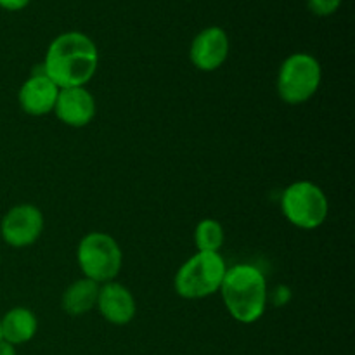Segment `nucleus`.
Instances as JSON below:
<instances>
[{"label": "nucleus", "instance_id": "f257e3e1", "mask_svg": "<svg viewBox=\"0 0 355 355\" xmlns=\"http://www.w3.org/2000/svg\"><path fill=\"white\" fill-rule=\"evenodd\" d=\"M42 66L59 89L87 87L99 66V51L89 35L66 31L51 42Z\"/></svg>", "mask_w": 355, "mask_h": 355}, {"label": "nucleus", "instance_id": "f03ea898", "mask_svg": "<svg viewBox=\"0 0 355 355\" xmlns=\"http://www.w3.org/2000/svg\"><path fill=\"white\" fill-rule=\"evenodd\" d=\"M218 291L231 318L241 324H253L266 314L267 279L257 266L236 263L227 267Z\"/></svg>", "mask_w": 355, "mask_h": 355}, {"label": "nucleus", "instance_id": "7ed1b4c3", "mask_svg": "<svg viewBox=\"0 0 355 355\" xmlns=\"http://www.w3.org/2000/svg\"><path fill=\"white\" fill-rule=\"evenodd\" d=\"M227 263L220 253L196 252L179 267L175 291L186 300H201L217 293L222 286Z\"/></svg>", "mask_w": 355, "mask_h": 355}, {"label": "nucleus", "instance_id": "20e7f679", "mask_svg": "<svg viewBox=\"0 0 355 355\" xmlns=\"http://www.w3.org/2000/svg\"><path fill=\"white\" fill-rule=\"evenodd\" d=\"M281 211L295 227L314 231L328 218V196L318 184L311 180H298L290 184L281 194Z\"/></svg>", "mask_w": 355, "mask_h": 355}, {"label": "nucleus", "instance_id": "39448f33", "mask_svg": "<svg viewBox=\"0 0 355 355\" xmlns=\"http://www.w3.org/2000/svg\"><path fill=\"white\" fill-rule=\"evenodd\" d=\"M76 260L83 277L97 284L116 279L123 266V253L116 239L106 232H89L76 248Z\"/></svg>", "mask_w": 355, "mask_h": 355}, {"label": "nucleus", "instance_id": "423d86ee", "mask_svg": "<svg viewBox=\"0 0 355 355\" xmlns=\"http://www.w3.org/2000/svg\"><path fill=\"white\" fill-rule=\"evenodd\" d=\"M322 82V68L307 52L288 55L277 73V94L288 104H304L315 96Z\"/></svg>", "mask_w": 355, "mask_h": 355}, {"label": "nucleus", "instance_id": "0eeeda50", "mask_svg": "<svg viewBox=\"0 0 355 355\" xmlns=\"http://www.w3.org/2000/svg\"><path fill=\"white\" fill-rule=\"evenodd\" d=\"M44 231V215L35 205L21 203L10 208L0 222V236L12 248L31 246Z\"/></svg>", "mask_w": 355, "mask_h": 355}, {"label": "nucleus", "instance_id": "6e6552de", "mask_svg": "<svg viewBox=\"0 0 355 355\" xmlns=\"http://www.w3.org/2000/svg\"><path fill=\"white\" fill-rule=\"evenodd\" d=\"M231 42L229 35L220 26H208L194 37L189 49V59L200 71H215L229 58Z\"/></svg>", "mask_w": 355, "mask_h": 355}, {"label": "nucleus", "instance_id": "1a4fd4ad", "mask_svg": "<svg viewBox=\"0 0 355 355\" xmlns=\"http://www.w3.org/2000/svg\"><path fill=\"white\" fill-rule=\"evenodd\" d=\"M59 87L45 75L44 66H35L30 78L21 85L17 101L21 110L31 116H45L54 113L55 101L59 96Z\"/></svg>", "mask_w": 355, "mask_h": 355}, {"label": "nucleus", "instance_id": "9d476101", "mask_svg": "<svg viewBox=\"0 0 355 355\" xmlns=\"http://www.w3.org/2000/svg\"><path fill=\"white\" fill-rule=\"evenodd\" d=\"M54 113L68 127H87L96 116V99L87 87H66L59 90Z\"/></svg>", "mask_w": 355, "mask_h": 355}, {"label": "nucleus", "instance_id": "9b49d317", "mask_svg": "<svg viewBox=\"0 0 355 355\" xmlns=\"http://www.w3.org/2000/svg\"><path fill=\"white\" fill-rule=\"evenodd\" d=\"M96 309L107 322L114 326H125L132 322L137 312L132 291L116 281L101 284Z\"/></svg>", "mask_w": 355, "mask_h": 355}, {"label": "nucleus", "instance_id": "f8f14e48", "mask_svg": "<svg viewBox=\"0 0 355 355\" xmlns=\"http://www.w3.org/2000/svg\"><path fill=\"white\" fill-rule=\"evenodd\" d=\"M38 321L37 315L26 307H14L0 318V331L2 340L9 342L10 345H24L31 342L37 335Z\"/></svg>", "mask_w": 355, "mask_h": 355}, {"label": "nucleus", "instance_id": "ddd939ff", "mask_svg": "<svg viewBox=\"0 0 355 355\" xmlns=\"http://www.w3.org/2000/svg\"><path fill=\"white\" fill-rule=\"evenodd\" d=\"M99 288L101 284H97L96 281L92 279H87V277L76 279L75 283L69 284L64 290V293H62V311L68 315H73V318L89 314V312L94 311L97 305Z\"/></svg>", "mask_w": 355, "mask_h": 355}, {"label": "nucleus", "instance_id": "4468645a", "mask_svg": "<svg viewBox=\"0 0 355 355\" xmlns=\"http://www.w3.org/2000/svg\"><path fill=\"white\" fill-rule=\"evenodd\" d=\"M225 232L220 222L215 218H203L194 229V245L198 252L218 253L224 246Z\"/></svg>", "mask_w": 355, "mask_h": 355}, {"label": "nucleus", "instance_id": "2eb2a0df", "mask_svg": "<svg viewBox=\"0 0 355 355\" xmlns=\"http://www.w3.org/2000/svg\"><path fill=\"white\" fill-rule=\"evenodd\" d=\"M307 6L315 16H331L342 6V0H307Z\"/></svg>", "mask_w": 355, "mask_h": 355}, {"label": "nucleus", "instance_id": "dca6fc26", "mask_svg": "<svg viewBox=\"0 0 355 355\" xmlns=\"http://www.w3.org/2000/svg\"><path fill=\"white\" fill-rule=\"evenodd\" d=\"M30 3V0H0V9L10 10V12H16V10L24 9V7Z\"/></svg>", "mask_w": 355, "mask_h": 355}, {"label": "nucleus", "instance_id": "f3484780", "mask_svg": "<svg viewBox=\"0 0 355 355\" xmlns=\"http://www.w3.org/2000/svg\"><path fill=\"white\" fill-rule=\"evenodd\" d=\"M0 355H17L16 347L10 345L6 340H0Z\"/></svg>", "mask_w": 355, "mask_h": 355}, {"label": "nucleus", "instance_id": "a211bd4d", "mask_svg": "<svg viewBox=\"0 0 355 355\" xmlns=\"http://www.w3.org/2000/svg\"><path fill=\"white\" fill-rule=\"evenodd\" d=\"M0 340H2V331H0Z\"/></svg>", "mask_w": 355, "mask_h": 355}]
</instances>
